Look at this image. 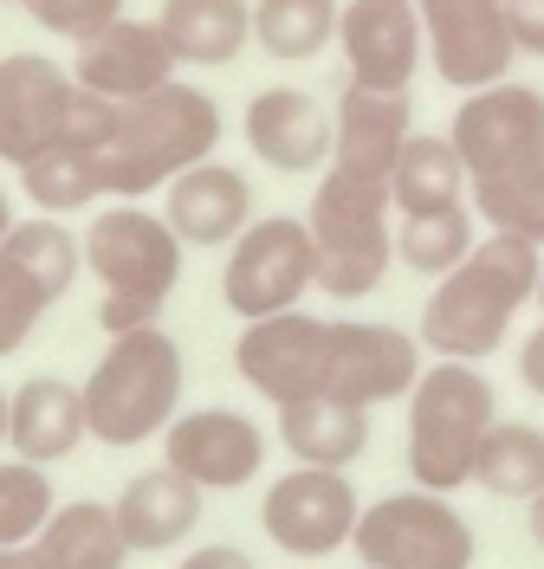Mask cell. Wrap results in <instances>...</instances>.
<instances>
[{"instance_id": "cell-1", "label": "cell", "mask_w": 544, "mask_h": 569, "mask_svg": "<svg viewBox=\"0 0 544 569\" xmlns=\"http://www.w3.org/2000/svg\"><path fill=\"white\" fill-rule=\"evenodd\" d=\"M544 279V247L512 240V233H479V247L435 279L428 305H422V350L435 362H486L500 356L512 318L525 305H538Z\"/></svg>"}, {"instance_id": "cell-2", "label": "cell", "mask_w": 544, "mask_h": 569, "mask_svg": "<svg viewBox=\"0 0 544 569\" xmlns=\"http://www.w3.org/2000/svg\"><path fill=\"white\" fill-rule=\"evenodd\" d=\"M78 247H85V266L98 279V323L110 337L162 323L181 284V259H188V247L176 240V227L162 213H149L144 201H110L85 220Z\"/></svg>"}, {"instance_id": "cell-3", "label": "cell", "mask_w": 544, "mask_h": 569, "mask_svg": "<svg viewBox=\"0 0 544 569\" xmlns=\"http://www.w3.org/2000/svg\"><path fill=\"white\" fill-rule=\"evenodd\" d=\"M220 104L201 84L169 78L162 91H149L137 104L117 110V130L105 142V201H144L162 194L176 176H188L195 162H208L220 149Z\"/></svg>"}, {"instance_id": "cell-4", "label": "cell", "mask_w": 544, "mask_h": 569, "mask_svg": "<svg viewBox=\"0 0 544 569\" xmlns=\"http://www.w3.org/2000/svg\"><path fill=\"white\" fill-rule=\"evenodd\" d=\"M181 389H188V362L176 337L162 323L123 330L85 376V427L98 447H117V453L149 447L181 415Z\"/></svg>"}, {"instance_id": "cell-5", "label": "cell", "mask_w": 544, "mask_h": 569, "mask_svg": "<svg viewBox=\"0 0 544 569\" xmlns=\"http://www.w3.org/2000/svg\"><path fill=\"white\" fill-rule=\"evenodd\" d=\"M408 440H402V466L422 492H461L473 486V460L479 440L500 421V389L479 362H428L422 382L408 389Z\"/></svg>"}, {"instance_id": "cell-6", "label": "cell", "mask_w": 544, "mask_h": 569, "mask_svg": "<svg viewBox=\"0 0 544 569\" xmlns=\"http://www.w3.org/2000/svg\"><path fill=\"white\" fill-rule=\"evenodd\" d=\"M396 194L383 181H357L344 169H325L305 227L318 247V291L337 305H363L369 291H383L389 266H396V227H389Z\"/></svg>"}, {"instance_id": "cell-7", "label": "cell", "mask_w": 544, "mask_h": 569, "mask_svg": "<svg viewBox=\"0 0 544 569\" xmlns=\"http://www.w3.org/2000/svg\"><path fill=\"white\" fill-rule=\"evenodd\" d=\"M350 550H357L363 569H473L479 537H473V518L447 492L408 486V492L363 505Z\"/></svg>"}, {"instance_id": "cell-8", "label": "cell", "mask_w": 544, "mask_h": 569, "mask_svg": "<svg viewBox=\"0 0 544 569\" xmlns=\"http://www.w3.org/2000/svg\"><path fill=\"white\" fill-rule=\"evenodd\" d=\"M311 291H318V247H311L305 213H259L227 247L220 298L234 318H279V311H298Z\"/></svg>"}, {"instance_id": "cell-9", "label": "cell", "mask_w": 544, "mask_h": 569, "mask_svg": "<svg viewBox=\"0 0 544 569\" xmlns=\"http://www.w3.org/2000/svg\"><path fill=\"white\" fill-rule=\"evenodd\" d=\"M78 266H85V247L66 220L52 213L13 220V233L0 240V362L33 343L46 311L78 284Z\"/></svg>"}, {"instance_id": "cell-10", "label": "cell", "mask_w": 544, "mask_h": 569, "mask_svg": "<svg viewBox=\"0 0 544 569\" xmlns=\"http://www.w3.org/2000/svg\"><path fill=\"white\" fill-rule=\"evenodd\" d=\"M363 498L350 472H325V466H291L259 492V531L273 550H286L291 563H325L357 537Z\"/></svg>"}, {"instance_id": "cell-11", "label": "cell", "mask_w": 544, "mask_h": 569, "mask_svg": "<svg viewBox=\"0 0 544 569\" xmlns=\"http://www.w3.org/2000/svg\"><path fill=\"white\" fill-rule=\"evenodd\" d=\"M234 376L266 408L318 401L330 389V318H305V311L254 318L234 343Z\"/></svg>"}, {"instance_id": "cell-12", "label": "cell", "mask_w": 544, "mask_h": 569, "mask_svg": "<svg viewBox=\"0 0 544 569\" xmlns=\"http://www.w3.org/2000/svg\"><path fill=\"white\" fill-rule=\"evenodd\" d=\"M447 142L467 162V181L532 169V162H544V91L512 84V78L486 84V91H467L454 123H447Z\"/></svg>"}, {"instance_id": "cell-13", "label": "cell", "mask_w": 544, "mask_h": 569, "mask_svg": "<svg viewBox=\"0 0 544 569\" xmlns=\"http://www.w3.org/2000/svg\"><path fill=\"white\" fill-rule=\"evenodd\" d=\"M422 369H428V350L415 330L369 318H330V401H350L363 415H376L389 401H408Z\"/></svg>"}, {"instance_id": "cell-14", "label": "cell", "mask_w": 544, "mask_h": 569, "mask_svg": "<svg viewBox=\"0 0 544 569\" xmlns=\"http://www.w3.org/2000/svg\"><path fill=\"white\" fill-rule=\"evenodd\" d=\"M266 427L240 408H181L162 433V466H176L201 492H240L266 472Z\"/></svg>"}, {"instance_id": "cell-15", "label": "cell", "mask_w": 544, "mask_h": 569, "mask_svg": "<svg viewBox=\"0 0 544 569\" xmlns=\"http://www.w3.org/2000/svg\"><path fill=\"white\" fill-rule=\"evenodd\" d=\"M337 52H344V84H357V91H408L415 71L428 66L422 7L415 0H344Z\"/></svg>"}, {"instance_id": "cell-16", "label": "cell", "mask_w": 544, "mask_h": 569, "mask_svg": "<svg viewBox=\"0 0 544 569\" xmlns=\"http://www.w3.org/2000/svg\"><path fill=\"white\" fill-rule=\"evenodd\" d=\"M415 7H422V39L441 84L467 98L512 71L518 46L506 33V0H415Z\"/></svg>"}, {"instance_id": "cell-17", "label": "cell", "mask_w": 544, "mask_h": 569, "mask_svg": "<svg viewBox=\"0 0 544 569\" xmlns=\"http://www.w3.org/2000/svg\"><path fill=\"white\" fill-rule=\"evenodd\" d=\"M78 104V78L39 52H7L0 59V162L27 169L39 149L66 142Z\"/></svg>"}, {"instance_id": "cell-18", "label": "cell", "mask_w": 544, "mask_h": 569, "mask_svg": "<svg viewBox=\"0 0 544 569\" xmlns=\"http://www.w3.org/2000/svg\"><path fill=\"white\" fill-rule=\"evenodd\" d=\"M176 66L181 59L169 52L162 27L156 20H130V13L98 27L91 39H78V52H72V78L85 91L110 98V104H137L149 91H162L176 78Z\"/></svg>"}, {"instance_id": "cell-19", "label": "cell", "mask_w": 544, "mask_h": 569, "mask_svg": "<svg viewBox=\"0 0 544 569\" xmlns=\"http://www.w3.org/2000/svg\"><path fill=\"white\" fill-rule=\"evenodd\" d=\"M408 137H415L408 91H357V84H344V98L330 110V169L389 188Z\"/></svg>"}, {"instance_id": "cell-20", "label": "cell", "mask_w": 544, "mask_h": 569, "mask_svg": "<svg viewBox=\"0 0 544 569\" xmlns=\"http://www.w3.org/2000/svg\"><path fill=\"white\" fill-rule=\"evenodd\" d=\"M162 220L176 227L181 247H208V252H227L247 227H254V181L240 176L234 162H195L188 176H176L162 188Z\"/></svg>"}, {"instance_id": "cell-21", "label": "cell", "mask_w": 544, "mask_h": 569, "mask_svg": "<svg viewBox=\"0 0 544 569\" xmlns=\"http://www.w3.org/2000/svg\"><path fill=\"white\" fill-rule=\"evenodd\" d=\"M240 130H247V149L266 169H279V176L330 169V110L311 91H298V84L259 91L247 104V117H240Z\"/></svg>"}, {"instance_id": "cell-22", "label": "cell", "mask_w": 544, "mask_h": 569, "mask_svg": "<svg viewBox=\"0 0 544 569\" xmlns=\"http://www.w3.org/2000/svg\"><path fill=\"white\" fill-rule=\"evenodd\" d=\"M91 440L85 427V389L66 376H27L20 389L7 395V453L33 466H59L72 460L78 447Z\"/></svg>"}, {"instance_id": "cell-23", "label": "cell", "mask_w": 544, "mask_h": 569, "mask_svg": "<svg viewBox=\"0 0 544 569\" xmlns=\"http://www.w3.org/2000/svg\"><path fill=\"white\" fill-rule=\"evenodd\" d=\"M201 486H188L176 466H149V472H130V486L110 498L117 505V525L130 537L137 557H162V550H181L195 525H201Z\"/></svg>"}, {"instance_id": "cell-24", "label": "cell", "mask_w": 544, "mask_h": 569, "mask_svg": "<svg viewBox=\"0 0 544 569\" xmlns=\"http://www.w3.org/2000/svg\"><path fill=\"white\" fill-rule=\"evenodd\" d=\"M279 415V447L291 453V466H325V472H350L369 453V415L350 401H291L273 408Z\"/></svg>"}, {"instance_id": "cell-25", "label": "cell", "mask_w": 544, "mask_h": 569, "mask_svg": "<svg viewBox=\"0 0 544 569\" xmlns=\"http://www.w3.org/2000/svg\"><path fill=\"white\" fill-rule=\"evenodd\" d=\"M33 550L46 569H130V557H137L123 525H117V505H105V498L59 505Z\"/></svg>"}, {"instance_id": "cell-26", "label": "cell", "mask_w": 544, "mask_h": 569, "mask_svg": "<svg viewBox=\"0 0 544 569\" xmlns=\"http://www.w3.org/2000/svg\"><path fill=\"white\" fill-rule=\"evenodd\" d=\"M156 27L181 66H234L254 39V0H162Z\"/></svg>"}, {"instance_id": "cell-27", "label": "cell", "mask_w": 544, "mask_h": 569, "mask_svg": "<svg viewBox=\"0 0 544 569\" xmlns=\"http://www.w3.org/2000/svg\"><path fill=\"white\" fill-rule=\"evenodd\" d=\"M20 188H27L33 213H52V220L59 213H85L105 201V162L85 142H52L20 169Z\"/></svg>"}, {"instance_id": "cell-28", "label": "cell", "mask_w": 544, "mask_h": 569, "mask_svg": "<svg viewBox=\"0 0 544 569\" xmlns=\"http://www.w3.org/2000/svg\"><path fill=\"white\" fill-rule=\"evenodd\" d=\"M473 486L512 505H532L544 492V427L538 421H493V433L479 440V460H473Z\"/></svg>"}, {"instance_id": "cell-29", "label": "cell", "mask_w": 544, "mask_h": 569, "mask_svg": "<svg viewBox=\"0 0 544 569\" xmlns=\"http://www.w3.org/2000/svg\"><path fill=\"white\" fill-rule=\"evenodd\" d=\"M473 247H479V213L467 201L428 208V213H402L396 220V259L408 272H422V279H447Z\"/></svg>"}, {"instance_id": "cell-30", "label": "cell", "mask_w": 544, "mask_h": 569, "mask_svg": "<svg viewBox=\"0 0 544 569\" xmlns=\"http://www.w3.org/2000/svg\"><path fill=\"white\" fill-rule=\"evenodd\" d=\"M389 194H396V213L454 208V201H467V162L454 156L447 137H422V130H415V137L402 142V156H396Z\"/></svg>"}, {"instance_id": "cell-31", "label": "cell", "mask_w": 544, "mask_h": 569, "mask_svg": "<svg viewBox=\"0 0 544 569\" xmlns=\"http://www.w3.org/2000/svg\"><path fill=\"white\" fill-rule=\"evenodd\" d=\"M337 13L344 0H254V46L266 59L305 66L325 46H337Z\"/></svg>"}, {"instance_id": "cell-32", "label": "cell", "mask_w": 544, "mask_h": 569, "mask_svg": "<svg viewBox=\"0 0 544 569\" xmlns=\"http://www.w3.org/2000/svg\"><path fill=\"white\" fill-rule=\"evenodd\" d=\"M467 208L479 213L486 233H512V240L544 247V162L506 169V176H473L467 181Z\"/></svg>"}, {"instance_id": "cell-33", "label": "cell", "mask_w": 544, "mask_h": 569, "mask_svg": "<svg viewBox=\"0 0 544 569\" xmlns=\"http://www.w3.org/2000/svg\"><path fill=\"white\" fill-rule=\"evenodd\" d=\"M59 511V492H52V472L33 460H0V550H27L39 543L46 518Z\"/></svg>"}, {"instance_id": "cell-34", "label": "cell", "mask_w": 544, "mask_h": 569, "mask_svg": "<svg viewBox=\"0 0 544 569\" xmlns=\"http://www.w3.org/2000/svg\"><path fill=\"white\" fill-rule=\"evenodd\" d=\"M123 7L130 0H27V13H33L46 33H59V39H91L98 27H110V20H123Z\"/></svg>"}, {"instance_id": "cell-35", "label": "cell", "mask_w": 544, "mask_h": 569, "mask_svg": "<svg viewBox=\"0 0 544 569\" xmlns=\"http://www.w3.org/2000/svg\"><path fill=\"white\" fill-rule=\"evenodd\" d=\"M506 33L525 59H544V0H506Z\"/></svg>"}, {"instance_id": "cell-36", "label": "cell", "mask_w": 544, "mask_h": 569, "mask_svg": "<svg viewBox=\"0 0 544 569\" xmlns=\"http://www.w3.org/2000/svg\"><path fill=\"white\" fill-rule=\"evenodd\" d=\"M176 569H259V563L240 550V543H195Z\"/></svg>"}, {"instance_id": "cell-37", "label": "cell", "mask_w": 544, "mask_h": 569, "mask_svg": "<svg viewBox=\"0 0 544 569\" xmlns=\"http://www.w3.org/2000/svg\"><path fill=\"white\" fill-rule=\"evenodd\" d=\"M518 382H525V395H538L544 401V323L518 343Z\"/></svg>"}, {"instance_id": "cell-38", "label": "cell", "mask_w": 544, "mask_h": 569, "mask_svg": "<svg viewBox=\"0 0 544 569\" xmlns=\"http://www.w3.org/2000/svg\"><path fill=\"white\" fill-rule=\"evenodd\" d=\"M0 569H46V563H39L33 543H27V550H0Z\"/></svg>"}, {"instance_id": "cell-39", "label": "cell", "mask_w": 544, "mask_h": 569, "mask_svg": "<svg viewBox=\"0 0 544 569\" xmlns=\"http://www.w3.org/2000/svg\"><path fill=\"white\" fill-rule=\"evenodd\" d=\"M525 531H532V543L544 550V492L532 498V505H525Z\"/></svg>"}, {"instance_id": "cell-40", "label": "cell", "mask_w": 544, "mask_h": 569, "mask_svg": "<svg viewBox=\"0 0 544 569\" xmlns=\"http://www.w3.org/2000/svg\"><path fill=\"white\" fill-rule=\"evenodd\" d=\"M13 233V201H7V188H0V240Z\"/></svg>"}, {"instance_id": "cell-41", "label": "cell", "mask_w": 544, "mask_h": 569, "mask_svg": "<svg viewBox=\"0 0 544 569\" xmlns=\"http://www.w3.org/2000/svg\"><path fill=\"white\" fill-rule=\"evenodd\" d=\"M7 395L13 389H0V447H7Z\"/></svg>"}, {"instance_id": "cell-42", "label": "cell", "mask_w": 544, "mask_h": 569, "mask_svg": "<svg viewBox=\"0 0 544 569\" xmlns=\"http://www.w3.org/2000/svg\"><path fill=\"white\" fill-rule=\"evenodd\" d=\"M538 311H544V279H538Z\"/></svg>"}, {"instance_id": "cell-43", "label": "cell", "mask_w": 544, "mask_h": 569, "mask_svg": "<svg viewBox=\"0 0 544 569\" xmlns=\"http://www.w3.org/2000/svg\"><path fill=\"white\" fill-rule=\"evenodd\" d=\"M0 7H27V0H0Z\"/></svg>"}]
</instances>
